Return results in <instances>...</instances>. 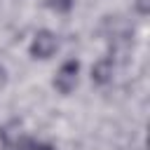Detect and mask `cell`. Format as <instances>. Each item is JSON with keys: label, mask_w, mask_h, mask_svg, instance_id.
Segmentation results:
<instances>
[{"label": "cell", "mask_w": 150, "mask_h": 150, "mask_svg": "<svg viewBox=\"0 0 150 150\" xmlns=\"http://www.w3.org/2000/svg\"><path fill=\"white\" fill-rule=\"evenodd\" d=\"M77 73H80V63L77 61H66L59 68L56 77H54V87L61 94H70L75 89V84H77Z\"/></svg>", "instance_id": "6da1fadb"}, {"label": "cell", "mask_w": 150, "mask_h": 150, "mask_svg": "<svg viewBox=\"0 0 150 150\" xmlns=\"http://www.w3.org/2000/svg\"><path fill=\"white\" fill-rule=\"evenodd\" d=\"M56 47H59L56 35L49 33V30H40V33L33 38V42H30V54H33L35 59H49V56L56 52Z\"/></svg>", "instance_id": "7a4b0ae2"}, {"label": "cell", "mask_w": 150, "mask_h": 150, "mask_svg": "<svg viewBox=\"0 0 150 150\" xmlns=\"http://www.w3.org/2000/svg\"><path fill=\"white\" fill-rule=\"evenodd\" d=\"M91 80L94 84H108L112 80V59H101L91 68Z\"/></svg>", "instance_id": "3957f363"}, {"label": "cell", "mask_w": 150, "mask_h": 150, "mask_svg": "<svg viewBox=\"0 0 150 150\" xmlns=\"http://www.w3.org/2000/svg\"><path fill=\"white\" fill-rule=\"evenodd\" d=\"M47 7L59 12V14H66L73 9V0H47Z\"/></svg>", "instance_id": "277c9868"}, {"label": "cell", "mask_w": 150, "mask_h": 150, "mask_svg": "<svg viewBox=\"0 0 150 150\" xmlns=\"http://www.w3.org/2000/svg\"><path fill=\"white\" fill-rule=\"evenodd\" d=\"M19 150H54V148H52V145H47V143H38V141L26 138V141L19 145Z\"/></svg>", "instance_id": "5b68a950"}, {"label": "cell", "mask_w": 150, "mask_h": 150, "mask_svg": "<svg viewBox=\"0 0 150 150\" xmlns=\"http://www.w3.org/2000/svg\"><path fill=\"white\" fill-rule=\"evenodd\" d=\"M136 9L141 14H148L150 12V0H136Z\"/></svg>", "instance_id": "8992f818"}]
</instances>
